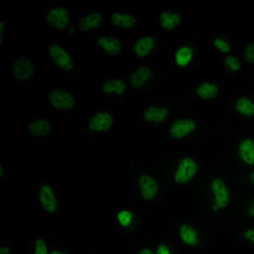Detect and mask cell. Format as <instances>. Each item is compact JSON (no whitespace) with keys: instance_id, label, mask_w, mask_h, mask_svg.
<instances>
[{"instance_id":"obj_7","label":"cell","mask_w":254,"mask_h":254,"mask_svg":"<svg viewBox=\"0 0 254 254\" xmlns=\"http://www.w3.org/2000/svg\"><path fill=\"white\" fill-rule=\"evenodd\" d=\"M215 147L217 161L232 175L254 170V127L235 133L225 143Z\"/></svg>"},{"instance_id":"obj_12","label":"cell","mask_w":254,"mask_h":254,"mask_svg":"<svg viewBox=\"0 0 254 254\" xmlns=\"http://www.w3.org/2000/svg\"><path fill=\"white\" fill-rule=\"evenodd\" d=\"M43 57H45V62L55 69L57 75L74 79L86 88V83L83 81L82 71H81L79 56L72 43L67 41L49 42L45 46Z\"/></svg>"},{"instance_id":"obj_2","label":"cell","mask_w":254,"mask_h":254,"mask_svg":"<svg viewBox=\"0 0 254 254\" xmlns=\"http://www.w3.org/2000/svg\"><path fill=\"white\" fill-rule=\"evenodd\" d=\"M154 150L161 165L165 207L168 213H182L190 192L201 188L207 168L214 163L213 146L206 143L188 150L154 146Z\"/></svg>"},{"instance_id":"obj_33","label":"cell","mask_w":254,"mask_h":254,"mask_svg":"<svg viewBox=\"0 0 254 254\" xmlns=\"http://www.w3.org/2000/svg\"><path fill=\"white\" fill-rule=\"evenodd\" d=\"M234 179L239 193L254 192V170L234 174Z\"/></svg>"},{"instance_id":"obj_27","label":"cell","mask_w":254,"mask_h":254,"mask_svg":"<svg viewBox=\"0 0 254 254\" xmlns=\"http://www.w3.org/2000/svg\"><path fill=\"white\" fill-rule=\"evenodd\" d=\"M236 35L238 32H232L228 29H220V31L214 32L210 39V48L213 50V53H215L218 57L235 53L238 49L239 39H241Z\"/></svg>"},{"instance_id":"obj_22","label":"cell","mask_w":254,"mask_h":254,"mask_svg":"<svg viewBox=\"0 0 254 254\" xmlns=\"http://www.w3.org/2000/svg\"><path fill=\"white\" fill-rule=\"evenodd\" d=\"M189 24V14L179 3H171L158 10L154 15V25L163 35H174L184 31Z\"/></svg>"},{"instance_id":"obj_25","label":"cell","mask_w":254,"mask_h":254,"mask_svg":"<svg viewBox=\"0 0 254 254\" xmlns=\"http://www.w3.org/2000/svg\"><path fill=\"white\" fill-rule=\"evenodd\" d=\"M10 75L17 86L27 88L41 78V67L34 56H14L10 62Z\"/></svg>"},{"instance_id":"obj_30","label":"cell","mask_w":254,"mask_h":254,"mask_svg":"<svg viewBox=\"0 0 254 254\" xmlns=\"http://www.w3.org/2000/svg\"><path fill=\"white\" fill-rule=\"evenodd\" d=\"M235 221L254 222V192L238 193Z\"/></svg>"},{"instance_id":"obj_35","label":"cell","mask_w":254,"mask_h":254,"mask_svg":"<svg viewBox=\"0 0 254 254\" xmlns=\"http://www.w3.org/2000/svg\"><path fill=\"white\" fill-rule=\"evenodd\" d=\"M52 254H78L74 246H71L68 241L63 236H55L52 245Z\"/></svg>"},{"instance_id":"obj_21","label":"cell","mask_w":254,"mask_h":254,"mask_svg":"<svg viewBox=\"0 0 254 254\" xmlns=\"http://www.w3.org/2000/svg\"><path fill=\"white\" fill-rule=\"evenodd\" d=\"M144 25L142 15L133 8L114 7L107 14V28L120 35H137Z\"/></svg>"},{"instance_id":"obj_24","label":"cell","mask_w":254,"mask_h":254,"mask_svg":"<svg viewBox=\"0 0 254 254\" xmlns=\"http://www.w3.org/2000/svg\"><path fill=\"white\" fill-rule=\"evenodd\" d=\"M250 72L246 68L245 63L238 55V52L220 57V78L224 83H227L231 89H238L248 85Z\"/></svg>"},{"instance_id":"obj_19","label":"cell","mask_w":254,"mask_h":254,"mask_svg":"<svg viewBox=\"0 0 254 254\" xmlns=\"http://www.w3.org/2000/svg\"><path fill=\"white\" fill-rule=\"evenodd\" d=\"M21 130L28 143L48 144L56 137V121L50 113H36L22 123Z\"/></svg>"},{"instance_id":"obj_13","label":"cell","mask_w":254,"mask_h":254,"mask_svg":"<svg viewBox=\"0 0 254 254\" xmlns=\"http://www.w3.org/2000/svg\"><path fill=\"white\" fill-rule=\"evenodd\" d=\"M125 78L129 85L130 93L135 97H147L154 93L158 85L170 79L171 75L163 64L158 62L132 64L125 72Z\"/></svg>"},{"instance_id":"obj_18","label":"cell","mask_w":254,"mask_h":254,"mask_svg":"<svg viewBox=\"0 0 254 254\" xmlns=\"http://www.w3.org/2000/svg\"><path fill=\"white\" fill-rule=\"evenodd\" d=\"M163 38L154 32H140L133 36L128 49V57L133 64L157 62L163 52Z\"/></svg>"},{"instance_id":"obj_20","label":"cell","mask_w":254,"mask_h":254,"mask_svg":"<svg viewBox=\"0 0 254 254\" xmlns=\"http://www.w3.org/2000/svg\"><path fill=\"white\" fill-rule=\"evenodd\" d=\"M99 95L100 99L111 107L123 109V106H130L133 102V96L125 76L103 78L99 83Z\"/></svg>"},{"instance_id":"obj_34","label":"cell","mask_w":254,"mask_h":254,"mask_svg":"<svg viewBox=\"0 0 254 254\" xmlns=\"http://www.w3.org/2000/svg\"><path fill=\"white\" fill-rule=\"evenodd\" d=\"M13 43V35H11V25L10 21L7 20L6 14H0V49L4 52L7 48H10Z\"/></svg>"},{"instance_id":"obj_43","label":"cell","mask_w":254,"mask_h":254,"mask_svg":"<svg viewBox=\"0 0 254 254\" xmlns=\"http://www.w3.org/2000/svg\"><path fill=\"white\" fill-rule=\"evenodd\" d=\"M252 254H254V253H252Z\"/></svg>"},{"instance_id":"obj_17","label":"cell","mask_w":254,"mask_h":254,"mask_svg":"<svg viewBox=\"0 0 254 254\" xmlns=\"http://www.w3.org/2000/svg\"><path fill=\"white\" fill-rule=\"evenodd\" d=\"M45 100L49 110L62 114L72 121H78L82 116L81 99L75 90L69 86H55L45 92Z\"/></svg>"},{"instance_id":"obj_1","label":"cell","mask_w":254,"mask_h":254,"mask_svg":"<svg viewBox=\"0 0 254 254\" xmlns=\"http://www.w3.org/2000/svg\"><path fill=\"white\" fill-rule=\"evenodd\" d=\"M130 201L143 215L146 234L165 235L170 229L164 203L161 165L154 149L130 146Z\"/></svg>"},{"instance_id":"obj_16","label":"cell","mask_w":254,"mask_h":254,"mask_svg":"<svg viewBox=\"0 0 254 254\" xmlns=\"http://www.w3.org/2000/svg\"><path fill=\"white\" fill-rule=\"evenodd\" d=\"M143 225V215L130 200H120L111 207L110 227L114 234L129 239L136 236Z\"/></svg>"},{"instance_id":"obj_31","label":"cell","mask_w":254,"mask_h":254,"mask_svg":"<svg viewBox=\"0 0 254 254\" xmlns=\"http://www.w3.org/2000/svg\"><path fill=\"white\" fill-rule=\"evenodd\" d=\"M236 52L241 56L249 72L254 71V36L242 35Z\"/></svg>"},{"instance_id":"obj_6","label":"cell","mask_w":254,"mask_h":254,"mask_svg":"<svg viewBox=\"0 0 254 254\" xmlns=\"http://www.w3.org/2000/svg\"><path fill=\"white\" fill-rule=\"evenodd\" d=\"M206 45L207 39L201 34L189 35L185 39L164 46L157 62L164 65L171 78L189 75L201 62Z\"/></svg>"},{"instance_id":"obj_26","label":"cell","mask_w":254,"mask_h":254,"mask_svg":"<svg viewBox=\"0 0 254 254\" xmlns=\"http://www.w3.org/2000/svg\"><path fill=\"white\" fill-rule=\"evenodd\" d=\"M76 31L78 34L90 35V38L107 31V14L100 8H89V10L78 11Z\"/></svg>"},{"instance_id":"obj_9","label":"cell","mask_w":254,"mask_h":254,"mask_svg":"<svg viewBox=\"0 0 254 254\" xmlns=\"http://www.w3.org/2000/svg\"><path fill=\"white\" fill-rule=\"evenodd\" d=\"M35 210L48 222L62 220L67 211V194L50 178H36L32 186Z\"/></svg>"},{"instance_id":"obj_29","label":"cell","mask_w":254,"mask_h":254,"mask_svg":"<svg viewBox=\"0 0 254 254\" xmlns=\"http://www.w3.org/2000/svg\"><path fill=\"white\" fill-rule=\"evenodd\" d=\"M225 229L232 235L235 242H238L243 248L254 252V222L234 221Z\"/></svg>"},{"instance_id":"obj_40","label":"cell","mask_w":254,"mask_h":254,"mask_svg":"<svg viewBox=\"0 0 254 254\" xmlns=\"http://www.w3.org/2000/svg\"><path fill=\"white\" fill-rule=\"evenodd\" d=\"M248 86L249 88H252V89H254V71H252V72H250V75H249Z\"/></svg>"},{"instance_id":"obj_3","label":"cell","mask_w":254,"mask_h":254,"mask_svg":"<svg viewBox=\"0 0 254 254\" xmlns=\"http://www.w3.org/2000/svg\"><path fill=\"white\" fill-rule=\"evenodd\" d=\"M238 193L234 175L214 160L197 190L199 220L208 232L217 228H227L234 222Z\"/></svg>"},{"instance_id":"obj_14","label":"cell","mask_w":254,"mask_h":254,"mask_svg":"<svg viewBox=\"0 0 254 254\" xmlns=\"http://www.w3.org/2000/svg\"><path fill=\"white\" fill-rule=\"evenodd\" d=\"M215 114L227 124L254 127V89L249 88L248 85L232 89Z\"/></svg>"},{"instance_id":"obj_11","label":"cell","mask_w":254,"mask_h":254,"mask_svg":"<svg viewBox=\"0 0 254 254\" xmlns=\"http://www.w3.org/2000/svg\"><path fill=\"white\" fill-rule=\"evenodd\" d=\"M174 241L185 254H207L210 234L200 220L192 217H174L171 222Z\"/></svg>"},{"instance_id":"obj_23","label":"cell","mask_w":254,"mask_h":254,"mask_svg":"<svg viewBox=\"0 0 254 254\" xmlns=\"http://www.w3.org/2000/svg\"><path fill=\"white\" fill-rule=\"evenodd\" d=\"M89 48L93 55L107 60H116L118 57L124 56L127 50L123 35L116 34L110 29L92 36L89 41Z\"/></svg>"},{"instance_id":"obj_5","label":"cell","mask_w":254,"mask_h":254,"mask_svg":"<svg viewBox=\"0 0 254 254\" xmlns=\"http://www.w3.org/2000/svg\"><path fill=\"white\" fill-rule=\"evenodd\" d=\"M231 88L220 78H194L178 88L165 90L178 109L207 106L218 111L231 92Z\"/></svg>"},{"instance_id":"obj_15","label":"cell","mask_w":254,"mask_h":254,"mask_svg":"<svg viewBox=\"0 0 254 254\" xmlns=\"http://www.w3.org/2000/svg\"><path fill=\"white\" fill-rule=\"evenodd\" d=\"M76 11L75 6L65 0L48 1L43 7V22L49 34L74 38L76 31Z\"/></svg>"},{"instance_id":"obj_37","label":"cell","mask_w":254,"mask_h":254,"mask_svg":"<svg viewBox=\"0 0 254 254\" xmlns=\"http://www.w3.org/2000/svg\"><path fill=\"white\" fill-rule=\"evenodd\" d=\"M11 170H13L11 160L7 156H0V184H4L7 178H10Z\"/></svg>"},{"instance_id":"obj_42","label":"cell","mask_w":254,"mask_h":254,"mask_svg":"<svg viewBox=\"0 0 254 254\" xmlns=\"http://www.w3.org/2000/svg\"><path fill=\"white\" fill-rule=\"evenodd\" d=\"M182 254H185V253H184V252H182Z\"/></svg>"},{"instance_id":"obj_36","label":"cell","mask_w":254,"mask_h":254,"mask_svg":"<svg viewBox=\"0 0 254 254\" xmlns=\"http://www.w3.org/2000/svg\"><path fill=\"white\" fill-rule=\"evenodd\" d=\"M123 254H154L151 242L144 241L133 248H127Z\"/></svg>"},{"instance_id":"obj_32","label":"cell","mask_w":254,"mask_h":254,"mask_svg":"<svg viewBox=\"0 0 254 254\" xmlns=\"http://www.w3.org/2000/svg\"><path fill=\"white\" fill-rule=\"evenodd\" d=\"M154 254H182V250L178 248L174 239L168 238L167 235H158L151 242Z\"/></svg>"},{"instance_id":"obj_39","label":"cell","mask_w":254,"mask_h":254,"mask_svg":"<svg viewBox=\"0 0 254 254\" xmlns=\"http://www.w3.org/2000/svg\"><path fill=\"white\" fill-rule=\"evenodd\" d=\"M239 34L248 35V36H254V21L253 22H250V24H248L242 31H239Z\"/></svg>"},{"instance_id":"obj_41","label":"cell","mask_w":254,"mask_h":254,"mask_svg":"<svg viewBox=\"0 0 254 254\" xmlns=\"http://www.w3.org/2000/svg\"><path fill=\"white\" fill-rule=\"evenodd\" d=\"M86 254H106V253H96V252H93V253H86Z\"/></svg>"},{"instance_id":"obj_4","label":"cell","mask_w":254,"mask_h":254,"mask_svg":"<svg viewBox=\"0 0 254 254\" xmlns=\"http://www.w3.org/2000/svg\"><path fill=\"white\" fill-rule=\"evenodd\" d=\"M232 129V125L222 121L217 114L204 116L199 110L188 109L177 111L157 135L150 140L154 146H163L170 150H188L206 144L210 137H217Z\"/></svg>"},{"instance_id":"obj_10","label":"cell","mask_w":254,"mask_h":254,"mask_svg":"<svg viewBox=\"0 0 254 254\" xmlns=\"http://www.w3.org/2000/svg\"><path fill=\"white\" fill-rule=\"evenodd\" d=\"M177 111V104L167 95L161 97L147 96L143 99V104L135 111V117L139 127L151 139L164 129Z\"/></svg>"},{"instance_id":"obj_28","label":"cell","mask_w":254,"mask_h":254,"mask_svg":"<svg viewBox=\"0 0 254 254\" xmlns=\"http://www.w3.org/2000/svg\"><path fill=\"white\" fill-rule=\"evenodd\" d=\"M55 234L50 231H34L29 236L24 253L25 254H52V245H53Z\"/></svg>"},{"instance_id":"obj_38","label":"cell","mask_w":254,"mask_h":254,"mask_svg":"<svg viewBox=\"0 0 254 254\" xmlns=\"http://www.w3.org/2000/svg\"><path fill=\"white\" fill-rule=\"evenodd\" d=\"M15 252V249H14V245L11 242L4 241L1 242V245H0V254H14Z\"/></svg>"},{"instance_id":"obj_8","label":"cell","mask_w":254,"mask_h":254,"mask_svg":"<svg viewBox=\"0 0 254 254\" xmlns=\"http://www.w3.org/2000/svg\"><path fill=\"white\" fill-rule=\"evenodd\" d=\"M123 127V109L111 106H99L85 118L78 147H88L104 137L114 135Z\"/></svg>"}]
</instances>
